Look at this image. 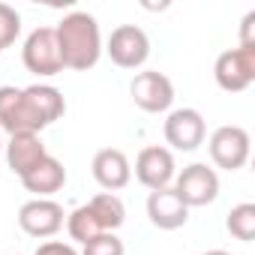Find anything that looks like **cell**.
<instances>
[{
	"instance_id": "cell-1",
	"label": "cell",
	"mask_w": 255,
	"mask_h": 255,
	"mask_svg": "<svg viewBox=\"0 0 255 255\" xmlns=\"http://www.w3.org/2000/svg\"><path fill=\"white\" fill-rule=\"evenodd\" d=\"M57 36V48H60V60L63 69H75V72H87L99 63L102 57V33L99 24L90 12H69L57 21L54 27Z\"/></svg>"
},
{
	"instance_id": "cell-2",
	"label": "cell",
	"mask_w": 255,
	"mask_h": 255,
	"mask_svg": "<svg viewBox=\"0 0 255 255\" xmlns=\"http://www.w3.org/2000/svg\"><path fill=\"white\" fill-rule=\"evenodd\" d=\"M0 129L9 135H21V132L39 135L45 129V123L36 114L33 102L27 99L24 87H12V84L0 87Z\"/></svg>"
},
{
	"instance_id": "cell-3",
	"label": "cell",
	"mask_w": 255,
	"mask_h": 255,
	"mask_svg": "<svg viewBox=\"0 0 255 255\" xmlns=\"http://www.w3.org/2000/svg\"><path fill=\"white\" fill-rule=\"evenodd\" d=\"M102 51L120 69H141L147 63V57H150V36L138 24H120V27L111 30Z\"/></svg>"
},
{
	"instance_id": "cell-4",
	"label": "cell",
	"mask_w": 255,
	"mask_h": 255,
	"mask_svg": "<svg viewBox=\"0 0 255 255\" xmlns=\"http://www.w3.org/2000/svg\"><path fill=\"white\" fill-rule=\"evenodd\" d=\"M21 63H24L27 72H33L39 78H51V75L63 72V60H60L54 27L42 24V27H36V30L27 33L24 48H21Z\"/></svg>"
},
{
	"instance_id": "cell-5",
	"label": "cell",
	"mask_w": 255,
	"mask_h": 255,
	"mask_svg": "<svg viewBox=\"0 0 255 255\" xmlns=\"http://www.w3.org/2000/svg\"><path fill=\"white\" fill-rule=\"evenodd\" d=\"M207 150H210V159H213L216 168L240 171L249 162L252 141H249V132L243 129V126L225 123V126H219V129H213V135L207 138Z\"/></svg>"
},
{
	"instance_id": "cell-6",
	"label": "cell",
	"mask_w": 255,
	"mask_h": 255,
	"mask_svg": "<svg viewBox=\"0 0 255 255\" xmlns=\"http://www.w3.org/2000/svg\"><path fill=\"white\" fill-rule=\"evenodd\" d=\"M171 189L180 195L186 207H207L219 198V174L207 162H192L183 171H177Z\"/></svg>"
},
{
	"instance_id": "cell-7",
	"label": "cell",
	"mask_w": 255,
	"mask_h": 255,
	"mask_svg": "<svg viewBox=\"0 0 255 255\" xmlns=\"http://www.w3.org/2000/svg\"><path fill=\"white\" fill-rule=\"evenodd\" d=\"M162 135L168 141V150L192 153L207 138V123L198 108H171L162 126Z\"/></svg>"
},
{
	"instance_id": "cell-8",
	"label": "cell",
	"mask_w": 255,
	"mask_h": 255,
	"mask_svg": "<svg viewBox=\"0 0 255 255\" xmlns=\"http://www.w3.org/2000/svg\"><path fill=\"white\" fill-rule=\"evenodd\" d=\"M213 78L225 93H243L255 81V45H237L216 57Z\"/></svg>"
},
{
	"instance_id": "cell-9",
	"label": "cell",
	"mask_w": 255,
	"mask_h": 255,
	"mask_svg": "<svg viewBox=\"0 0 255 255\" xmlns=\"http://www.w3.org/2000/svg\"><path fill=\"white\" fill-rule=\"evenodd\" d=\"M129 93H132V102L147 114H165L174 105V81L159 69L135 72Z\"/></svg>"
},
{
	"instance_id": "cell-10",
	"label": "cell",
	"mask_w": 255,
	"mask_h": 255,
	"mask_svg": "<svg viewBox=\"0 0 255 255\" xmlns=\"http://www.w3.org/2000/svg\"><path fill=\"white\" fill-rule=\"evenodd\" d=\"M174 177H177V162H174V153L168 147L150 144L135 156V180L141 186H147L150 192L171 186Z\"/></svg>"
},
{
	"instance_id": "cell-11",
	"label": "cell",
	"mask_w": 255,
	"mask_h": 255,
	"mask_svg": "<svg viewBox=\"0 0 255 255\" xmlns=\"http://www.w3.org/2000/svg\"><path fill=\"white\" fill-rule=\"evenodd\" d=\"M66 222L63 207L54 198H30L18 207V225L30 237H54Z\"/></svg>"
},
{
	"instance_id": "cell-12",
	"label": "cell",
	"mask_w": 255,
	"mask_h": 255,
	"mask_svg": "<svg viewBox=\"0 0 255 255\" xmlns=\"http://www.w3.org/2000/svg\"><path fill=\"white\" fill-rule=\"evenodd\" d=\"M90 171H93V180L105 189V192H117L123 186H129L132 180V162L123 150L117 147H102L96 150L93 162H90Z\"/></svg>"
},
{
	"instance_id": "cell-13",
	"label": "cell",
	"mask_w": 255,
	"mask_h": 255,
	"mask_svg": "<svg viewBox=\"0 0 255 255\" xmlns=\"http://www.w3.org/2000/svg\"><path fill=\"white\" fill-rule=\"evenodd\" d=\"M147 216L159 231H177L189 222V207L180 201V195L171 186H165L147 195Z\"/></svg>"
},
{
	"instance_id": "cell-14",
	"label": "cell",
	"mask_w": 255,
	"mask_h": 255,
	"mask_svg": "<svg viewBox=\"0 0 255 255\" xmlns=\"http://www.w3.org/2000/svg\"><path fill=\"white\" fill-rule=\"evenodd\" d=\"M3 150H6V165H9L12 174H18V180L48 156L42 138H39V135H30V132L9 135V141L3 144Z\"/></svg>"
},
{
	"instance_id": "cell-15",
	"label": "cell",
	"mask_w": 255,
	"mask_h": 255,
	"mask_svg": "<svg viewBox=\"0 0 255 255\" xmlns=\"http://www.w3.org/2000/svg\"><path fill=\"white\" fill-rule=\"evenodd\" d=\"M21 183H24L27 192H33V198H51L54 192H60L66 186V168H63L60 159H54L48 153L36 168H30L21 177Z\"/></svg>"
},
{
	"instance_id": "cell-16",
	"label": "cell",
	"mask_w": 255,
	"mask_h": 255,
	"mask_svg": "<svg viewBox=\"0 0 255 255\" xmlns=\"http://www.w3.org/2000/svg\"><path fill=\"white\" fill-rule=\"evenodd\" d=\"M24 93L33 102V108H36V114L42 117L45 126H51L54 120H60L66 114V99L54 84H30V87H24Z\"/></svg>"
},
{
	"instance_id": "cell-17",
	"label": "cell",
	"mask_w": 255,
	"mask_h": 255,
	"mask_svg": "<svg viewBox=\"0 0 255 255\" xmlns=\"http://www.w3.org/2000/svg\"><path fill=\"white\" fill-rule=\"evenodd\" d=\"M87 207H90V213L102 231H117L126 222V207H123L117 192H99L87 201Z\"/></svg>"
},
{
	"instance_id": "cell-18",
	"label": "cell",
	"mask_w": 255,
	"mask_h": 255,
	"mask_svg": "<svg viewBox=\"0 0 255 255\" xmlns=\"http://www.w3.org/2000/svg\"><path fill=\"white\" fill-rule=\"evenodd\" d=\"M225 228H228L231 237L249 243V240L255 237V204H252V201L234 204V207L228 210V216H225Z\"/></svg>"
},
{
	"instance_id": "cell-19",
	"label": "cell",
	"mask_w": 255,
	"mask_h": 255,
	"mask_svg": "<svg viewBox=\"0 0 255 255\" xmlns=\"http://www.w3.org/2000/svg\"><path fill=\"white\" fill-rule=\"evenodd\" d=\"M66 231H69V237L75 240V243H87L90 237H96V234H102V228H99V222L93 219V213H90V207L87 204H81V207H75L72 213H66Z\"/></svg>"
},
{
	"instance_id": "cell-20",
	"label": "cell",
	"mask_w": 255,
	"mask_h": 255,
	"mask_svg": "<svg viewBox=\"0 0 255 255\" xmlns=\"http://www.w3.org/2000/svg\"><path fill=\"white\" fill-rule=\"evenodd\" d=\"M78 255H126V246L114 231H102V234L90 237Z\"/></svg>"
},
{
	"instance_id": "cell-21",
	"label": "cell",
	"mask_w": 255,
	"mask_h": 255,
	"mask_svg": "<svg viewBox=\"0 0 255 255\" xmlns=\"http://www.w3.org/2000/svg\"><path fill=\"white\" fill-rule=\"evenodd\" d=\"M18 36H21V15L15 12V6L0 3V54H3V48H9Z\"/></svg>"
},
{
	"instance_id": "cell-22",
	"label": "cell",
	"mask_w": 255,
	"mask_h": 255,
	"mask_svg": "<svg viewBox=\"0 0 255 255\" xmlns=\"http://www.w3.org/2000/svg\"><path fill=\"white\" fill-rule=\"evenodd\" d=\"M33 255H78V249L72 243H63V240H45L36 246Z\"/></svg>"
},
{
	"instance_id": "cell-23",
	"label": "cell",
	"mask_w": 255,
	"mask_h": 255,
	"mask_svg": "<svg viewBox=\"0 0 255 255\" xmlns=\"http://www.w3.org/2000/svg\"><path fill=\"white\" fill-rule=\"evenodd\" d=\"M240 45H255V9H249L240 21Z\"/></svg>"
},
{
	"instance_id": "cell-24",
	"label": "cell",
	"mask_w": 255,
	"mask_h": 255,
	"mask_svg": "<svg viewBox=\"0 0 255 255\" xmlns=\"http://www.w3.org/2000/svg\"><path fill=\"white\" fill-rule=\"evenodd\" d=\"M201 255H231L228 249H207V252H201Z\"/></svg>"
},
{
	"instance_id": "cell-25",
	"label": "cell",
	"mask_w": 255,
	"mask_h": 255,
	"mask_svg": "<svg viewBox=\"0 0 255 255\" xmlns=\"http://www.w3.org/2000/svg\"><path fill=\"white\" fill-rule=\"evenodd\" d=\"M0 153H3V138H0Z\"/></svg>"
}]
</instances>
